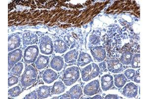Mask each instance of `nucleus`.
I'll list each match as a JSON object with an SVG mask.
<instances>
[{
  "label": "nucleus",
  "mask_w": 148,
  "mask_h": 99,
  "mask_svg": "<svg viewBox=\"0 0 148 99\" xmlns=\"http://www.w3.org/2000/svg\"><path fill=\"white\" fill-rule=\"evenodd\" d=\"M138 92V86L133 82L128 83L123 88V95L127 98L136 97Z\"/></svg>",
  "instance_id": "obj_8"
},
{
  "label": "nucleus",
  "mask_w": 148,
  "mask_h": 99,
  "mask_svg": "<svg viewBox=\"0 0 148 99\" xmlns=\"http://www.w3.org/2000/svg\"><path fill=\"white\" fill-rule=\"evenodd\" d=\"M107 68L110 72L118 73L123 70V64L118 60H112L107 62Z\"/></svg>",
  "instance_id": "obj_13"
},
{
  "label": "nucleus",
  "mask_w": 148,
  "mask_h": 99,
  "mask_svg": "<svg viewBox=\"0 0 148 99\" xmlns=\"http://www.w3.org/2000/svg\"><path fill=\"white\" fill-rule=\"evenodd\" d=\"M100 73V69L97 64L94 62L89 64L82 69L81 77L84 82H88L98 77Z\"/></svg>",
  "instance_id": "obj_3"
},
{
  "label": "nucleus",
  "mask_w": 148,
  "mask_h": 99,
  "mask_svg": "<svg viewBox=\"0 0 148 99\" xmlns=\"http://www.w3.org/2000/svg\"><path fill=\"white\" fill-rule=\"evenodd\" d=\"M63 40L65 42L66 45L70 48V49H72L76 46V40L72 36L70 35L65 36Z\"/></svg>",
  "instance_id": "obj_27"
},
{
  "label": "nucleus",
  "mask_w": 148,
  "mask_h": 99,
  "mask_svg": "<svg viewBox=\"0 0 148 99\" xmlns=\"http://www.w3.org/2000/svg\"><path fill=\"white\" fill-rule=\"evenodd\" d=\"M90 99H102V96L100 95H96L95 96H94V97L90 98Z\"/></svg>",
  "instance_id": "obj_37"
},
{
  "label": "nucleus",
  "mask_w": 148,
  "mask_h": 99,
  "mask_svg": "<svg viewBox=\"0 0 148 99\" xmlns=\"http://www.w3.org/2000/svg\"><path fill=\"white\" fill-rule=\"evenodd\" d=\"M79 52L76 49H72L69 51L64 55V60L66 63L74 64L77 61Z\"/></svg>",
  "instance_id": "obj_18"
},
{
  "label": "nucleus",
  "mask_w": 148,
  "mask_h": 99,
  "mask_svg": "<svg viewBox=\"0 0 148 99\" xmlns=\"http://www.w3.org/2000/svg\"><path fill=\"white\" fill-rule=\"evenodd\" d=\"M22 41L24 46L33 45L38 42V36L32 32H25L22 35Z\"/></svg>",
  "instance_id": "obj_12"
},
{
  "label": "nucleus",
  "mask_w": 148,
  "mask_h": 99,
  "mask_svg": "<svg viewBox=\"0 0 148 99\" xmlns=\"http://www.w3.org/2000/svg\"><path fill=\"white\" fill-rule=\"evenodd\" d=\"M19 82V78L16 76H10L8 79V86L9 87H12Z\"/></svg>",
  "instance_id": "obj_31"
},
{
  "label": "nucleus",
  "mask_w": 148,
  "mask_h": 99,
  "mask_svg": "<svg viewBox=\"0 0 148 99\" xmlns=\"http://www.w3.org/2000/svg\"><path fill=\"white\" fill-rule=\"evenodd\" d=\"M50 62V58L47 55H40L35 61L36 66L38 69H43L46 68Z\"/></svg>",
  "instance_id": "obj_19"
},
{
  "label": "nucleus",
  "mask_w": 148,
  "mask_h": 99,
  "mask_svg": "<svg viewBox=\"0 0 148 99\" xmlns=\"http://www.w3.org/2000/svg\"><path fill=\"white\" fill-rule=\"evenodd\" d=\"M64 60L60 56H54L50 62V66L56 71H60L64 67Z\"/></svg>",
  "instance_id": "obj_16"
},
{
  "label": "nucleus",
  "mask_w": 148,
  "mask_h": 99,
  "mask_svg": "<svg viewBox=\"0 0 148 99\" xmlns=\"http://www.w3.org/2000/svg\"><path fill=\"white\" fill-rule=\"evenodd\" d=\"M104 99H120V97L116 94H108L105 97Z\"/></svg>",
  "instance_id": "obj_35"
},
{
  "label": "nucleus",
  "mask_w": 148,
  "mask_h": 99,
  "mask_svg": "<svg viewBox=\"0 0 148 99\" xmlns=\"http://www.w3.org/2000/svg\"><path fill=\"white\" fill-rule=\"evenodd\" d=\"M89 42L93 45H97L100 43V38L99 36L96 34H92L89 37Z\"/></svg>",
  "instance_id": "obj_30"
},
{
  "label": "nucleus",
  "mask_w": 148,
  "mask_h": 99,
  "mask_svg": "<svg viewBox=\"0 0 148 99\" xmlns=\"http://www.w3.org/2000/svg\"><path fill=\"white\" fill-rule=\"evenodd\" d=\"M68 92L71 99H78L83 95V90L79 84H76L70 88Z\"/></svg>",
  "instance_id": "obj_21"
},
{
  "label": "nucleus",
  "mask_w": 148,
  "mask_h": 99,
  "mask_svg": "<svg viewBox=\"0 0 148 99\" xmlns=\"http://www.w3.org/2000/svg\"><path fill=\"white\" fill-rule=\"evenodd\" d=\"M99 81L95 79L91 81L84 86L83 92L88 96H92L96 95L99 90Z\"/></svg>",
  "instance_id": "obj_7"
},
{
  "label": "nucleus",
  "mask_w": 148,
  "mask_h": 99,
  "mask_svg": "<svg viewBox=\"0 0 148 99\" xmlns=\"http://www.w3.org/2000/svg\"><path fill=\"white\" fill-rule=\"evenodd\" d=\"M37 71L33 66L29 65L26 67L21 77V83L24 87H30L37 80Z\"/></svg>",
  "instance_id": "obj_1"
},
{
  "label": "nucleus",
  "mask_w": 148,
  "mask_h": 99,
  "mask_svg": "<svg viewBox=\"0 0 148 99\" xmlns=\"http://www.w3.org/2000/svg\"><path fill=\"white\" fill-rule=\"evenodd\" d=\"M131 65L132 69H139L140 67V54L136 53L133 55Z\"/></svg>",
  "instance_id": "obj_26"
},
{
  "label": "nucleus",
  "mask_w": 148,
  "mask_h": 99,
  "mask_svg": "<svg viewBox=\"0 0 148 99\" xmlns=\"http://www.w3.org/2000/svg\"><path fill=\"white\" fill-rule=\"evenodd\" d=\"M23 67V64L22 62H18L12 68L10 71V73L13 75L19 77L21 74L22 73Z\"/></svg>",
  "instance_id": "obj_25"
},
{
  "label": "nucleus",
  "mask_w": 148,
  "mask_h": 99,
  "mask_svg": "<svg viewBox=\"0 0 148 99\" xmlns=\"http://www.w3.org/2000/svg\"><path fill=\"white\" fill-rule=\"evenodd\" d=\"M80 77L79 69L77 66H72L66 69L63 73V82L66 86H70L77 81Z\"/></svg>",
  "instance_id": "obj_2"
},
{
  "label": "nucleus",
  "mask_w": 148,
  "mask_h": 99,
  "mask_svg": "<svg viewBox=\"0 0 148 99\" xmlns=\"http://www.w3.org/2000/svg\"><path fill=\"white\" fill-rule=\"evenodd\" d=\"M53 46L54 52L57 54H64L69 49V47L64 41L59 38L54 41Z\"/></svg>",
  "instance_id": "obj_15"
},
{
  "label": "nucleus",
  "mask_w": 148,
  "mask_h": 99,
  "mask_svg": "<svg viewBox=\"0 0 148 99\" xmlns=\"http://www.w3.org/2000/svg\"><path fill=\"white\" fill-rule=\"evenodd\" d=\"M133 54L130 52H125L122 54L120 62L123 65L129 66L131 64L132 59L133 57Z\"/></svg>",
  "instance_id": "obj_24"
},
{
  "label": "nucleus",
  "mask_w": 148,
  "mask_h": 99,
  "mask_svg": "<svg viewBox=\"0 0 148 99\" xmlns=\"http://www.w3.org/2000/svg\"><path fill=\"white\" fill-rule=\"evenodd\" d=\"M40 49L36 45L29 46L24 50L23 55L24 61L27 64H30L35 62L38 57Z\"/></svg>",
  "instance_id": "obj_5"
},
{
  "label": "nucleus",
  "mask_w": 148,
  "mask_h": 99,
  "mask_svg": "<svg viewBox=\"0 0 148 99\" xmlns=\"http://www.w3.org/2000/svg\"><path fill=\"white\" fill-rule=\"evenodd\" d=\"M114 77V85L118 88H121L126 84L127 79L123 73L115 74Z\"/></svg>",
  "instance_id": "obj_23"
},
{
  "label": "nucleus",
  "mask_w": 148,
  "mask_h": 99,
  "mask_svg": "<svg viewBox=\"0 0 148 99\" xmlns=\"http://www.w3.org/2000/svg\"><path fill=\"white\" fill-rule=\"evenodd\" d=\"M65 85L61 81H57L54 82L51 87V94L52 95H60L65 91Z\"/></svg>",
  "instance_id": "obj_22"
},
{
  "label": "nucleus",
  "mask_w": 148,
  "mask_h": 99,
  "mask_svg": "<svg viewBox=\"0 0 148 99\" xmlns=\"http://www.w3.org/2000/svg\"><path fill=\"white\" fill-rule=\"evenodd\" d=\"M59 99H71V97L70 96L69 92H67V93L63 94V95L59 97Z\"/></svg>",
  "instance_id": "obj_36"
},
{
  "label": "nucleus",
  "mask_w": 148,
  "mask_h": 99,
  "mask_svg": "<svg viewBox=\"0 0 148 99\" xmlns=\"http://www.w3.org/2000/svg\"><path fill=\"white\" fill-rule=\"evenodd\" d=\"M133 80L134 82L138 84L140 83V69H139L136 71H135V73Z\"/></svg>",
  "instance_id": "obj_32"
},
{
  "label": "nucleus",
  "mask_w": 148,
  "mask_h": 99,
  "mask_svg": "<svg viewBox=\"0 0 148 99\" xmlns=\"http://www.w3.org/2000/svg\"><path fill=\"white\" fill-rule=\"evenodd\" d=\"M39 49L42 54L45 55H51L54 51L53 43L49 36L41 37L39 40Z\"/></svg>",
  "instance_id": "obj_4"
},
{
  "label": "nucleus",
  "mask_w": 148,
  "mask_h": 99,
  "mask_svg": "<svg viewBox=\"0 0 148 99\" xmlns=\"http://www.w3.org/2000/svg\"><path fill=\"white\" fill-rule=\"evenodd\" d=\"M99 67L101 71H105V69H106L107 67V64H106L105 62H100L99 64Z\"/></svg>",
  "instance_id": "obj_34"
},
{
  "label": "nucleus",
  "mask_w": 148,
  "mask_h": 99,
  "mask_svg": "<svg viewBox=\"0 0 148 99\" xmlns=\"http://www.w3.org/2000/svg\"><path fill=\"white\" fill-rule=\"evenodd\" d=\"M42 78L45 83L48 84H51L57 79L58 74L53 70L48 69L44 71Z\"/></svg>",
  "instance_id": "obj_14"
},
{
  "label": "nucleus",
  "mask_w": 148,
  "mask_h": 99,
  "mask_svg": "<svg viewBox=\"0 0 148 99\" xmlns=\"http://www.w3.org/2000/svg\"><path fill=\"white\" fill-rule=\"evenodd\" d=\"M8 41V51L11 52L17 49L20 46L21 39L18 33H12L9 36Z\"/></svg>",
  "instance_id": "obj_10"
},
{
  "label": "nucleus",
  "mask_w": 148,
  "mask_h": 99,
  "mask_svg": "<svg viewBox=\"0 0 148 99\" xmlns=\"http://www.w3.org/2000/svg\"><path fill=\"white\" fill-rule=\"evenodd\" d=\"M51 87L49 86L42 85L37 90L38 98L46 99L51 95Z\"/></svg>",
  "instance_id": "obj_20"
},
{
  "label": "nucleus",
  "mask_w": 148,
  "mask_h": 99,
  "mask_svg": "<svg viewBox=\"0 0 148 99\" xmlns=\"http://www.w3.org/2000/svg\"><path fill=\"white\" fill-rule=\"evenodd\" d=\"M38 98V95L36 91H33L29 94H27L24 99H36Z\"/></svg>",
  "instance_id": "obj_33"
},
{
  "label": "nucleus",
  "mask_w": 148,
  "mask_h": 99,
  "mask_svg": "<svg viewBox=\"0 0 148 99\" xmlns=\"http://www.w3.org/2000/svg\"><path fill=\"white\" fill-rule=\"evenodd\" d=\"M91 53L95 61L97 62H101L106 57L105 49L101 46H95L91 49Z\"/></svg>",
  "instance_id": "obj_9"
},
{
  "label": "nucleus",
  "mask_w": 148,
  "mask_h": 99,
  "mask_svg": "<svg viewBox=\"0 0 148 99\" xmlns=\"http://www.w3.org/2000/svg\"><path fill=\"white\" fill-rule=\"evenodd\" d=\"M22 51L21 49H15L9 52L8 54V67L9 71H10L14 66L21 60Z\"/></svg>",
  "instance_id": "obj_6"
},
{
  "label": "nucleus",
  "mask_w": 148,
  "mask_h": 99,
  "mask_svg": "<svg viewBox=\"0 0 148 99\" xmlns=\"http://www.w3.org/2000/svg\"><path fill=\"white\" fill-rule=\"evenodd\" d=\"M101 88L103 91H107L113 87L114 85V77L110 74H106L101 77Z\"/></svg>",
  "instance_id": "obj_11"
},
{
  "label": "nucleus",
  "mask_w": 148,
  "mask_h": 99,
  "mask_svg": "<svg viewBox=\"0 0 148 99\" xmlns=\"http://www.w3.org/2000/svg\"><path fill=\"white\" fill-rule=\"evenodd\" d=\"M93 60L91 55L84 52H81L77 58V63L80 67H84L92 62Z\"/></svg>",
  "instance_id": "obj_17"
},
{
  "label": "nucleus",
  "mask_w": 148,
  "mask_h": 99,
  "mask_svg": "<svg viewBox=\"0 0 148 99\" xmlns=\"http://www.w3.org/2000/svg\"><path fill=\"white\" fill-rule=\"evenodd\" d=\"M135 71L133 69H126L124 72V75L126 78L129 80H133L134 77Z\"/></svg>",
  "instance_id": "obj_29"
},
{
  "label": "nucleus",
  "mask_w": 148,
  "mask_h": 99,
  "mask_svg": "<svg viewBox=\"0 0 148 99\" xmlns=\"http://www.w3.org/2000/svg\"><path fill=\"white\" fill-rule=\"evenodd\" d=\"M21 91L20 87L17 86L9 89L8 93H9V95L10 97L12 98H15L19 96V95L21 93Z\"/></svg>",
  "instance_id": "obj_28"
}]
</instances>
